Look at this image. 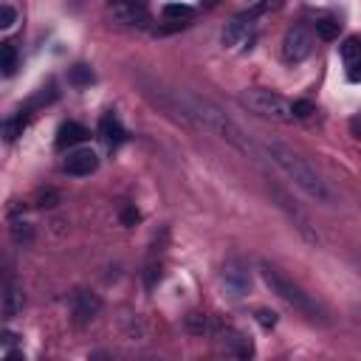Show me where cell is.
I'll list each match as a JSON object with an SVG mask.
<instances>
[{"instance_id":"6da1fadb","label":"cell","mask_w":361,"mask_h":361,"mask_svg":"<svg viewBox=\"0 0 361 361\" xmlns=\"http://www.w3.org/2000/svg\"><path fill=\"white\" fill-rule=\"evenodd\" d=\"M262 149H265V156L271 158V164L280 167L293 180V187H299L308 198H313L316 203H333V192L327 189L322 175L299 153H293V149L285 147L282 141H265Z\"/></svg>"},{"instance_id":"7a4b0ae2","label":"cell","mask_w":361,"mask_h":361,"mask_svg":"<svg viewBox=\"0 0 361 361\" xmlns=\"http://www.w3.org/2000/svg\"><path fill=\"white\" fill-rule=\"evenodd\" d=\"M260 274L265 280V285L271 288V293H277L282 302H288L296 313H302L308 322H316V324H327V311L316 302V299L302 288V285H296L291 277H285L282 271L277 265H271V262H260Z\"/></svg>"},{"instance_id":"3957f363","label":"cell","mask_w":361,"mask_h":361,"mask_svg":"<svg viewBox=\"0 0 361 361\" xmlns=\"http://www.w3.org/2000/svg\"><path fill=\"white\" fill-rule=\"evenodd\" d=\"M237 102L243 105L249 113L268 118V122H277V125H291L293 122V105L288 99H282L274 90H265V87H249V90H240Z\"/></svg>"},{"instance_id":"277c9868","label":"cell","mask_w":361,"mask_h":361,"mask_svg":"<svg viewBox=\"0 0 361 361\" xmlns=\"http://www.w3.org/2000/svg\"><path fill=\"white\" fill-rule=\"evenodd\" d=\"M220 282H223L229 296L240 299V296H246L249 288H251V271L240 257H229L223 262V268H220Z\"/></svg>"},{"instance_id":"5b68a950","label":"cell","mask_w":361,"mask_h":361,"mask_svg":"<svg viewBox=\"0 0 361 361\" xmlns=\"http://www.w3.org/2000/svg\"><path fill=\"white\" fill-rule=\"evenodd\" d=\"M313 51V37L305 25H293L288 28V34L282 40V56L288 59V63H302V59H308Z\"/></svg>"},{"instance_id":"8992f818","label":"cell","mask_w":361,"mask_h":361,"mask_svg":"<svg viewBox=\"0 0 361 361\" xmlns=\"http://www.w3.org/2000/svg\"><path fill=\"white\" fill-rule=\"evenodd\" d=\"M274 198H277V206H280L282 212L293 220V226L299 229V234H302V237L308 240V243H319V234L311 229V220H308V215L302 212V209H299L296 203H291V200H288V195H285L282 189H274Z\"/></svg>"},{"instance_id":"52a82bcc","label":"cell","mask_w":361,"mask_h":361,"mask_svg":"<svg viewBox=\"0 0 361 361\" xmlns=\"http://www.w3.org/2000/svg\"><path fill=\"white\" fill-rule=\"evenodd\" d=\"M71 308H74V316L79 324L96 319L99 311H102V299L94 293V291H85V288H76L71 293Z\"/></svg>"},{"instance_id":"ba28073f","label":"cell","mask_w":361,"mask_h":361,"mask_svg":"<svg viewBox=\"0 0 361 361\" xmlns=\"http://www.w3.org/2000/svg\"><path fill=\"white\" fill-rule=\"evenodd\" d=\"M218 339H220V347L226 350V355H234V358H251V355H254L251 339L243 336V333H240V330H234V327L220 330Z\"/></svg>"},{"instance_id":"9c48e42d","label":"cell","mask_w":361,"mask_h":361,"mask_svg":"<svg viewBox=\"0 0 361 361\" xmlns=\"http://www.w3.org/2000/svg\"><path fill=\"white\" fill-rule=\"evenodd\" d=\"M20 311H23V288L12 277H6L3 291H0V313H3V319H14Z\"/></svg>"},{"instance_id":"30bf717a","label":"cell","mask_w":361,"mask_h":361,"mask_svg":"<svg viewBox=\"0 0 361 361\" xmlns=\"http://www.w3.org/2000/svg\"><path fill=\"white\" fill-rule=\"evenodd\" d=\"M96 167H99V156L94 149H74V153H68V158H65V172L76 175V178L96 172Z\"/></svg>"},{"instance_id":"8fae6325","label":"cell","mask_w":361,"mask_h":361,"mask_svg":"<svg viewBox=\"0 0 361 361\" xmlns=\"http://www.w3.org/2000/svg\"><path fill=\"white\" fill-rule=\"evenodd\" d=\"M251 28H254V17H249L246 12L234 17L229 25H226V32H223V45H237V43H243L249 34H251Z\"/></svg>"},{"instance_id":"7c38bea8","label":"cell","mask_w":361,"mask_h":361,"mask_svg":"<svg viewBox=\"0 0 361 361\" xmlns=\"http://www.w3.org/2000/svg\"><path fill=\"white\" fill-rule=\"evenodd\" d=\"M99 136H102V141H105L107 147H118V144H125V138H127L122 122H118L113 113L102 116V122H99Z\"/></svg>"},{"instance_id":"4fadbf2b","label":"cell","mask_w":361,"mask_h":361,"mask_svg":"<svg viewBox=\"0 0 361 361\" xmlns=\"http://www.w3.org/2000/svg\"><path fill=\"white\" fill-rule=\"evenodd\" d=\"M87 136L90 133L79 122H65V125H59V130H56V147L59 149H71V147L82 144Z\"/></svg>"},{"instance_id":"5bb4252c","label":"cell","mask_w":361,"mask_h":361,"mask_svg":"<svg viewBox=\"0 0 361 361\" xmlns=\"http://www.w3.org/2000/svg\"><path fill=\"white\" fill-rule=\"evenodd\" d=\"M118 23L133 25V28H149V14L147 9H113Z\"/></svg>"},{"instance_id":"9a60e30c","label":"cell","mask_w":361,"mask_h":361,"mask_svg":"<svg viewBox=\"0 0 361 361\" xmlns=\"http://www.w3.org/2000/svg\"><path fill=\"white\" fill-rule=\"evenodd\" d=\"M17 63H20V56H17L14 43H0V68H3V76H14Z\"/></svg>"},{"instance_id":"2e32d148","label":"cell","mask_w":361,"mask_h":361,"mask_svg":"<svg viewBox=\"0 0 361 361\" xmlns=\"http://www.w3.org/2000/svg\"><path fill=\"white\" fill-rule=\"evenodd\" d=\"M161 14H164V20H169V23H189V20L195 17V9L187 6V3H167V6L161 9Z\"/></svg>"},{"instance_id":"e0dca14e","label":"cell","mask_w":361,"mask_h":361,"mask_svg":"<svg viewBox=\"0 0 361 361\" xmlns=\"http://www.w3.org/2000/svg\"><path fill=\"white\" fill-rule=\"evenodd\" d=\"M342 59H344V63L347 65H353V63H358V59H361V37L358 34H353V37H347L344 43H342Z\"/></svg>"},{"instance_id":"ac0fdd59","label":"cell","mask_w":361,"mask_h":361,"mask_svg":"<svg viewBox=\"0 0 361 361\" xmlns=\"http://www.w3.org/2000/svg\"><path fill=\"white\" fill-rule=\"evenodd\" d=\"M94 71H90L87 65H74L71 68V74H68V82L74 85V87H87V85H94Z\"/></svg>"},{"instance_id":"d6986e66","label":"cell","mask_w":361,"mask_h":361,"mask_svg":"<svg viewBox=\"0 0 361 361\" xmlns=\"http://www.w3.org/2000/svg\"><path fill=\"white\" fill-rule=\"evenodd\" d=\"M342 32V23L339 20H316V37L322 40H336Z\"/></svg>"},{"instance_id":"ffe728a7","label":"cell","mask_w":361,"mask_h":361,"mask_svg":"<svg viewBox=\"0 0 361 361\" xmlns=\"http://www.w3.org/2000/svg\"><path fill=\"white\" fill-rule=\"evenodd\" d=\"M23 130H25V116H12L3 122V138L6 141H14L17 136H23Z\"/></svg>"},{"instance_id":"44dd1931","label":"cell","mask_w":361,"mask_h":361,"mask_svg":"<svg viewBox=\"0 0 361 361\" xmlns=\"http://www.w3.org/2000/svg\"><path fill=\"white\" fill-rule=\"evenodd\" d=\"M187 330H189V333H198V336H203L206 333V330H209V319L203 316V313H189L187 316Z\"/></svg>"},{"instance_id":"7402d4cb","label":"cell","mask_w":361,"mask_h":361,"mask_svg":"<svg viewBox=\"0 0 361 361\" xmlns=\"http://www.w3.org/2000/svg\"><path fill=\"white\" fill-rule=\"evenodd\" d=\"M12 237L17 240V243H32V240H34V229L28 226V223H14L12 226Z\"/></svg>"},{"instance_id":"603a6c76","label":"cell","mask_w":361,"mask_h":361,"mask_svg":"<svg viewBox=\"0 0 361 361\" xmlns=\"http://www.w3.org/2000/svg\"><path fill=\"white\" fill-rule=\"evenodd\" d=\"M280 6V0H260V3H254L246 14L249 17H260V14H265V12H271V9H277Z\"/></svg>"},{"instance_id":"cb8c5ba5","label":"cell","mask_w":361,"mask_h":361,"mask_svg":"<svg viewBox=\"0 0 361 361\" xmlns=\"http://www.w3.org/2000/svg\"><path fill=\"white\" fill-rule=\"evenodd\" d=\"M14 20H17V14H14V9H12L9 3L0 6V28H12Z\"/></svg>"},{"instance_id":"d4e9b609","label":"cell","mask_w":361,"mask_h":361,"mask_svg":"<svg viewBox=\"0 0 361 361\" xmlns=\"http://www.w3.org/2000/svg\"><path fill=\"white\" fill-rule=\"evenodd\" d=\"M311 113H316V107H313L308 99H299V102H293V116H296V118H308Z\"/></svg>"},{"instance_id":"484cf974","label":"cell","mask_w":361,"mask_h":361,"mask_svg":"<svg viewBox=\"0 0 361 361\" xmlns=\"http://www.w3.org/2000/svg\"><path fill=\"white\" fill-rule=\"evenodd\" d=\"M257 322H260L265 330H271V327H277V313H274V311L260 308V311H257Z\"/></svg>"},{"instance_id":"4316f807","label":"cell","mask_w":361,"mask_h":361,"mask_svg":"<svg viewBox=\"0 0 361 361\" xmlns=\"http://www.w3.org/2000/svg\"><path fill=\"white\" fill-rule=\"evenodd\" d=\"M113 9H147V0H110Z\"/></svg>"},{"instance_id":"83f0119b","label":"cell","mask_w":361,"mask_h":361,"mask_svg":"<svg viewBox=\"0 0 361 361\" xmlns=\"http://www.w3.org/2000/svg\"><path fill=\"white\" fill-rule=\"evenodd\" d=\"M138 220H141V215H138L136 206H125V209H122V223H125V226H136Z\"/></svg>"},{"instance_id":"f1b7e54d","label":"cell","mask_w":361,"mask_h":361,"mask_svg":"<svg viewBox=\"0 0 361 361\" xmlns=\"http://www.w3.org/2000/svg\"><path fill=\"white\" fill-rule=\"evenodd\" d=\"M37 200H40V206H56V203H59V195H56L54 189H48V192H40Z\"/></svg>"},{"instance_id":"f546056e","label":"cell","mask_w":361,"mask_h":361,"mask_svg":"<svg viewBox=\"0 0 361 361\" xmlns=\"http://www.w3.org/2000/svg\"><path fill=\"white\" fill-rule=\"evenodd\" d=\"M353 82H361V59H358V63H353L350 65V74H347Z\"/></svg>"},{"instance_id":"4dcf8cb0","label":"cell","mask_w":361,"mask_h":361,"mask_svg":"<svg viewBox=\"0 0 361 361\" xmlns=\"http://www.w3.org/2000/svg\"><path fill=\"white\" fill-rule=\"evenodd\" d=\"M350 133H353L355 138H361V116H355L353 122H350Z\"/></svg>"}]
</instances>
